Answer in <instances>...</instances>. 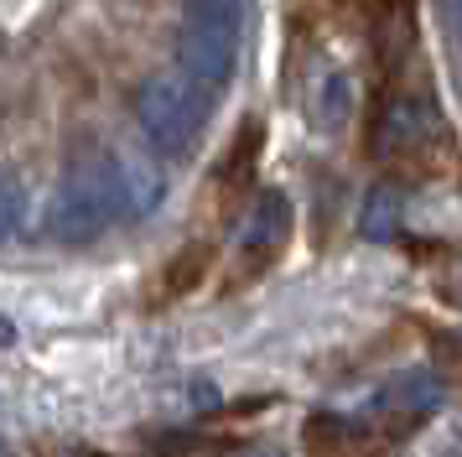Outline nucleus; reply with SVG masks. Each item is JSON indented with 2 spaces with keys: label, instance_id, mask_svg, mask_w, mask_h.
I'll use <instances>...</instances> for the list:
<instances>
[{
  "label": "nucleus",
  "instance_id": "8",
  "mask_svg": "<svg viewBox=\"0 0 462 457\" xmlns=\"http://www.w3.org/2000/svg\"><path fill=\"white\" fill-rule=\"evenodd\" d=\"M312 115H317V130H337V125H348V115H354V79H348L343 68H328V73L317 79Z\"/></svg>",
  "mask_w": 462,
  "mask_h": 457
},
{
  "label": "nucleus",
  "instance_id": "4",
  "mask_svg": "<svg viewBox=\"0 0 462 457\" xmlns=\"http://www.w3.org/2000/svg\"><path fill=\"white\" fill-rule=\"evenodd\" d=\"M437 125H441L437 104L426 99V94H395V99L379 109L369 151L374 156H411V151H420V145L437 135Z\"/></svg>",
  "mask_w": 462,
  "mask_h": 457
},
{
  "label": "nucleus",
  "instance_id": "1",
  "mask_svg": "<svg viewBox=\"0 0 462 457\" xmlns=\"http://www.w3.org/2000/svg\"><path fill=\"white\" fill-rule=\"evenodd\" d=\"M115 219H125V203H120V182H115L109 156L68 166V177L58 182L52 203H47V234L63 239V245H88Z\"/></svg>",
  "mask_w": 462,
  "mask_h": 457
},
{
  "label": "nucleus",
  "instance_id": "2",
  "mask_svg": "<svg viewBox=\"0 0 462 457\" xmlns=\"http://www.w3.org/2000/svg\"><path fill=\"white\" fill-rule=\"evenodd\" d=\"M208 104L213 94L198 89L192 79H167L156 73L135 89V120L146 130V141L162 151V156H188L192 145L203 141V125H208Z\"/></svg>",
  "mask_w": 462,
  "mask_h": 457
},
{
  "label": "nucleus",
  "instance_id": "6",
  "mask_svg": "<svg viewBox=\"0 0 462 457\" xmlns=\"http://www.w3.org/2000/svg\"><path fill=\"white\" fill-rule=\"evenodd\" d=\"M109 166H115V182H120L125 219H146L151 208L162 203V192H167L162 166H151L146 156H109Z\"/></svg>",
  "mask_w": 462,
  "mask_h": 457
},
{
  "label": "nucleus",
  "instance_id": "7",
  "mask_svg": "<svg viewBox=\"0 0 462 457\" xmlns=\"http://www.w3.org/2000/svg\"><path fill=\"white\" fill-rule=\"evenodd\" d=\"M441 400V379L431 369H405V374H395L384 390L374 395V406L379 411H431Z\"/></svg>",
  "mask_w": 462,
  "mask_h": 457
},
{
  "label": "nucleus",
  "instance_id": "14",
  "mask_svg": "<svg viewBox=\"0 0 462 457\" xmlns=\"http://www.w3.org/2000/svg\"><path fill=\"white\" fill-rule=\"evenodd\" d=\"M447 16H452V32L462 37V0H447Z\"/></svg>",
  "mask_w": 462,
  "mask_h": 457
},
{
  "label": "nucleus",
  "instance_id": "5",
  "mask_svg": "<svg viewBox=\"0 0 462 457\" xmlns=\"http://www.w3.org/2000/svg\"><path fill=\"white\" fill-rule=\"evenodd\" d=\"M286 234H291V203H286V192H260L250 208V219L239 228V266L245 270H260L265 260L281 255L286 245Z\"/></svg>",
  "mask_w": 462,
  "mask_h": 457
},
{
  "label": "nucleus",
  "instance_id": "9",
  "mask_svg": "<svg viewBox=\"0 0 462 457\" xmlns=\"http://www.w3.org/2000/svg\"><path fill=\"white\" fill-rule=\"evenodd\" d=\"M395 224H400V192L395 187H369L364 213H358L364 239H395Z\"/></svg>",
  "mask_w": 462,
  "mask_h": 457
},
{
  "label": "nucleus",
  "instance_id": "3",
  "mask_svg": "<svg viewBox=\"0 0 462 457\" xmlns=\"http://www.w3.org/2000/svg\"><path fill=\"white\" fill-rule=\"evenodd\" d=\"M177 62H182V79H192L218 99L224 83L234 79V68H239V21L192 16L182 26V42H177Z\"/></svg>",
  "mask_w": 462,
  "mask_h": 457
},
{
  "label": "nucleus",
  "instance_id": "13",
  "mask_svg": "<svg viewBox=\"0 0 462 457\" xmlns=\"http://www.w3.org/2000/svg\"><path fill=\"white\" fill-rule=\"evenodd\" d=\"M234 457H286L281 447H245V452H234Z\"/></svg>",
  "mask_w": 462,
  "mask_h": 457
},
{
  "label": "nucleus",
  "instance_id": "15",
  "mask_svg": "<svg viewBox=\"0 0 462 457\" xmlns=\"http://www.w3.org/2000/svg\"><path fill=\"white\" fill-rule=\"evenodd\" d=\"M5 343H16V328H11V322L0 317V349H5Z\"/></svg>",
  "mask_w": 462,
  "mask_h": 457
},
{
  "label": "nucleus",
  "instance_id": "12",
  "mask_svg": "<svg viewBox=\"0 0 462 457\" xmlns=\"http://www.w3.org/2000/svg\"><path fill=\"white\" fill-rule=\"evenodd\" d=\"M188 5L192 16H229V21L245 16V0H188Z\"/></svg>",
  "mask_w": 462,
  "mask_h": 457
},
{
  "label": "nucleus",
  "instance_id": "10",
  "mask_svg": "<svg viewBox=\"0 0 462 457\" xmlns=\"http://www.w3.org/2000/svg\"><path fill=\"white\" fill-rule=\"evenodd\" d=\"M260 141H265L260 120H245V125H239V135H234V145H229V162H224V187H239L245 177H250L254 156H260Z\"/></svg>",
  "mask_w": 462,
  "mask_h": 457
},
{
  "label": "nucleus",
  "instance_id": "11",
  "mask_svg": "<svg viewBox=\"0 0 462 457\" xmlns=\"http://www.w3.org/2000/svg\"><path fill=\"white\" fill-rule=\"evenodd\" d=\"M22 213H26V192L11 172H0V245L22 228Z\"/></svg>",
  "mask_w": 462,
  "mask_h": 457
}]
</instances>
